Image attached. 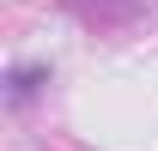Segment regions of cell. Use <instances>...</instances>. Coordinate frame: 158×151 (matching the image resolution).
I'll return each mask as SVG.
<instances>
[{
  "instance_id": "cell-1",
  "label": "cell",
  "mask_w": 158,
  "mask_h": 151,
  "mask_svg": "<svg viewBox=\"0 0 158 151\" xmlns=\"http://www.w3.org/2000/svg\"><path fill=\"white\" fill-rule=\"evenodd\" d=\"M49 85V67H12V79H6V91H12V103H31V97Z\"/></svg>"
}]
</instances>
